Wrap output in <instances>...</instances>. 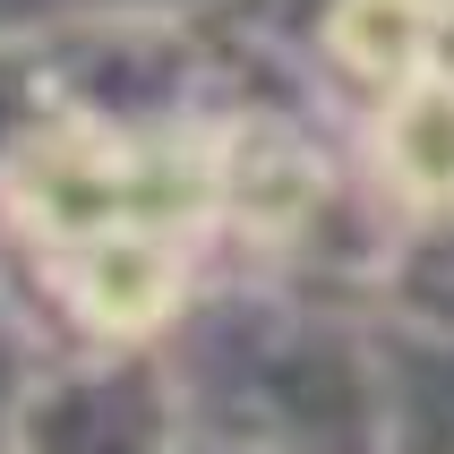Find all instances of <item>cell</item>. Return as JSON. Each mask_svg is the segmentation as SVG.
Instances as JSON below:
<instances>
[{
	"label": "cell",
	"mask_w": 454,
	"mask_h": 454,
	"mask_svg": "<svg viewBox=\"0 0 454 454\" xmlns=\"http://www.w3.org/2000/svg\"><path fill=\"white\" fill-rule=\"evenodd\" d=\"M60 301L95 334H146L172 317L180 301V240L172 231H103V240H69L43 257Z\"/></svg>",
	"instance_id": "obj_1"
},
{
	"label": "cell",
	"mask_w": 454,
	"mask_h": 454,
	"mask_svg": "<svg viewBox=\"0 0 454 454\" xmlns=\"http://www.w3.org/2000/svg\"><path fill=\"white\" fill-rule=\"evenodd\" d=\"M378 172L411 215H454V77H403L378 112Z\"/></svg>",
	"instance_id": "obj_2"
},
{
	"label": "cell",
	"mask_w": 454,
	"mask_h": 454,
	"mask_svg": "<svg viewBox=\"0 0 454 454\" xmlns=\"http://www.w3.org/2000/svg\"><path fill=\"white\" fill-rule=\"evenodd\" d=\"M326 51L360 86H403L420 77V51H429V0H334L326 9Z\"/></svg>",
	"instance_id": "obj_3"
},
{
	"label": "cell",
	"mask_w": 454,
	"mask_h": 454,
	"mask_svg": "<svg viewBox=\"0 0 454 454\" xmlns=\"http://www.w3.org/2000/svg\"><path fill=\"white\" fill-rule=\"evenodd\" d=\"M429 77H454V0H429V51H420Z\"/></svg>",
	"instance_id": "obj_4"
}]
</instances>
